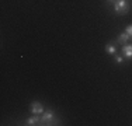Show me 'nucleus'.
I'll return each instance as SVG.
<instances>
[{
  "label": "nucleus",
  "instance_id": "1a4fd4ad",
  "mask_svg": "<svg viewBox=\"0 0 132 126\" xmlns=\"http://www.w3.org/2000/svg\"><path fill=\"white\" fill-rule=\"evenodd\" d=\"M125 32H127L128 35H129V37L132 38V25H128V27H127V30H125Z\"/></svg>",
  "mask_w": 132,
  "mask_h": 126
},
{
  "label": "nucleus",
  "instance_id": "20e7f679",
  "mask_svg": "<svg viewBox=\"0 0 132 126\" xmlns=\"http://www.w3.org/2000/svg\"><path fill=\"white\" fill-rule=\"evenodd\" d=\"M121 53L125 59H132V43H125L121 48Z\"/></svg>",
  "mask_w": 132,
  "mask_h": 126
},
{
  "label": "nucleus",
  "instance_id": "6e6552de",
  "mask_svg": "<svg viewBox=\"0 0 132 126\" xmlns=\"http://www.w3.org/2000/svg\"><path fill=\"white\" fill-rule=\"evenodd\" d=\"M124 60H125L124 56H121V55L115 56V62H117V63H124Z\"/></svg>",
  "mask_w": 132,
  "mask_h": 126
},
{
  "label": "nucleus",
  "instance_id": "7ed1b4c3",
  "mask_svg": "<svg viewBox=\"0 0 132 126\" xmlns=\"http://www.w3.org/2000/svg\"><path fill=\"white\" fill-rule=\"evenodd\" d=\"M30 109H31V112L35 113V115H39V113H44V112H45V109H44L42 104H39L38 101H34V102L31 104Z\"/></svg>",
  "mask_w": 132,
  "mask_h": 126
},
{
  "label": "nucleus",
  "instance_id": "f03ea898",
  "mask_svg": "<svg viewBox=\"0 0 132 126\" xmlns=\"http://www.w3.org/2000/svg\"><path fill=\"white\" fill-rule=\"evenodd\" d=\"M114 10L117 14H127L129 11V4H128L127 0H115Z\"/></svg>",
  "mask_w": 132,
  "mask_h": 126
},
{
  "label": "nucleus",
  "instance_id": "423d86ee",
  "mask_svg": "<svg viewBox=\"0 0 132 126\" xmlns=\"http://www.w3.org/2000/svg\"><path fill=\"white\" fill-rule=\"evenodd\" d=\"M129 38H131V37L128 35L127 32H121V34L118 35V38L115 39V42H117V43H124V45H125V43H128Z\"/></svg>",
  "mask_w": 132,
  "mask_h": 126
},
{
  "label": "nucleus",
  "instance_id": "0eeeda50",
  "mask_svg": "<svg viewBox=\"0 0 132 126\" xmlns=\"http://www.w3.org/2000/svg\"><path fill=\"white\" fill-rule=\"evenodd\" d=\"M26 125L28 126H35V125H41V116H32V118H28L26 121Z\"/></svg>",
  "mask_w": 132,
  "mask_h": 126
},
{
  "label": "nucleus",
  "instance_id": "f257e3e1",
  "mask_svg": "<svg viewBox=\"0 0 132 126\" xmlns=\"http://www.w3.org/2000/svg\"><path fill=\"white\" fill-rule=\"evenodd\" d=\"M41 125H45V126H49V125H59V121L55 119V113H53L51 109L45 111L41 116Z\"/></svg>",
  "mask_w": 132,
  "mask_h": 126
},
{
  "label": "nucleus",
  "instance_id": "39448f33",
  "mask_svg": "<svg viewBox=\"0 0 132 126\" xmlns=\"http://www.w3.org/2000/svg\"><path fill=\"white\" fill-rule=\"evenodd\" d=\"M115 43L117 42H108L105 45V53L107 55H115V52H117V46H115Z\"/></svg>",
  "mask_w": 132,
  "mask_h": 126
},
{
  "label": "nucleus",
  "instance_id": "9d476101",
  "mask_svg": "<svg viewBox=\"0 0 132 126\" xmlns=\"http://www.w3.org/2000/svg\"><path fill=\"white\" fill-rule=\"evenodd\" d=\"M108 3H115V0H107Z\"/></svg>",
  "mask_w": 132,
  "mask_h": 126
}]
</instances>
